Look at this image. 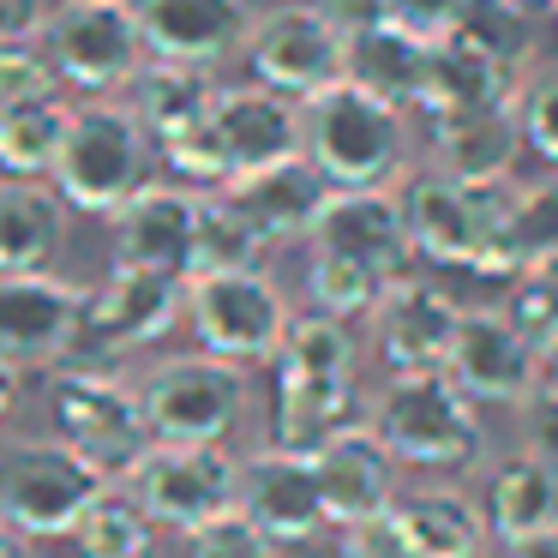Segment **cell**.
Masks as SVG:
<instances>
[{
  "mask_svg": "<svg viewBox=\"0 0 558 558\" xmlns=\"http://www.w3.org/2000/svg\"><path fill=\"white\" fill-rule=\"evenodd\" d=\"M301 157L330 186H397L414 169L409 109L342 73L337 85L301 97Z\"/></svg>",
  "mask_w": 558,
  "mask_h": 558,
  "instance_id": "cell-1",
  "label": "cell"
},
{
  "mask_svg": "<svg viewBox=\"0 0 558 558\" xmlns=\"http://www.w3.org/2000/svg\"><path fill=\"white\" fill-rule=\"evenodd\" d=\"M366 426L378 445L397 457V469H438V474H474L486 469V421L481 402L445 373H390V385L366 402Z\"/></svg>",
  "mask_w": 558,
  "mask_h": 558,
  "instance_id": "cell-2",
  "label": "cell"
},
{
  "mask_svg": "<svg viewBox=\"0 0 558 558\" xmlns=\"http://www.w3.org/2000/svg\"><path fill=\"white\" fill-rule=\"evenodd\" d=\"M150 162H157V138L145 133L133 102L90 97L66 121V138H61V157H54L49 181L66 198V210L114 217L150 181Z\"/></svg>",
  "mask_w": 558,
  "mask_h": 558,
  "instance_id": "cell-3",
  "label": "cell"
},
{
  "mask_svg": "<svg viewBox=\"0 0 558 558\" xmlns=\"http://www.w3.org/2000/svg\"><path fill=\"white\" fill-rule=\"evenodd\" d=\"M43 402H49L54 438H66L109 481H126V469L150 450V421H145V402H138V385H126L114 366H97V361L49 366V397Z\"/></svg>",
  "mask_w": 558,
  "mask_h": 558,
  "instance_id": "cell-4",
  "label": "cell"
},
{
  "mask_svg": "<svg viewBox=\"0 0 558 558\" xmlns=\"http://www.w3.org/2000/svg\"><path fill=\"white\" fill-rule=\"evenodd\" d=\"M289 294L277 289L265 265H234V270H193L186 277V325L198 349L222 354L234 366H258L277 354L289 330Z\"/></svg>",
  "mask_w": 558,
  "mask_h": 558,
  "instance_id": "cell-5",
  "label": "cell"
},
{
  "mask_svg": "<svg viewBox=\"0 0 558 558\" xmlns=\"http://www.w3.org/2000/svg\"><path fill=\"white\" fill-rule=\"evenodd\" d=\"M186 318V277L174 270H150V265H121L85 289V318H78V342L66 361H97L114 366L133 349L162 342L174 325Z\"/></svg>",
  "mask_w": 558,
  "mask_h": 558,
  "instance_id": "cell-6",
  "label": "cell"
},
{
  "mask_svg": "<svg viewBox=\"0 0 558 558\" xmlns=\"http://www.w3.org/2000/svg\"><path fill=\"white\" fill-rule=\"evenodd\" d=\"M150 438L169 445H222L246 421V366L222 354H174L138 378Z\"/></svg>",
  "mask_w": 558,
  "mask_h": 558,
  "instance_id": "cell-7",
  "label": "cell"
},
{
  "mask_svg": "<svg viewBox=\"0 0 558 558\" xmlns=\"http://www.w3.org/2000/svg\"><path fill=\"white\" fill-rule=\"evenodd\" d=\"M505 186L510 181H457V174H402L397 198H402V222H409L414 258L433 265H457V270H481L498 234V210H505Z\"/></svg>",
  "mask_w": 558,
  "mask_h": 558,
  "instance_id": "cell-8",
  "label": "cell"
},
{
  "mask_svg": "<svg viewBox=\"0 0 558 558\" xmlns=\"http://www.w3.org/2000/svg\"><path fill=\"white\" fill-rule=\"evenodd\" d=\"M102 481L109 474L90 469L66 438H13V445H0V522H13L37 541L73 534V522L102 493Z\"/></svg>",
  "mask_w": 558,
  "mask_h": 558,
  "instance_id": "cell-9",
  "label": "cell"
},
{
  "mask_svg": "<svg viewBox=\"0 0 558 558\" xmlns=\"http://www.w3.org/2000/svg\"><path fill=\"white\" fill-rule=\"evenodd\" d=\"M43 54L54 61L61 85L85 90V97L126 90V78L145 66L133 0H61L43 25Z\"/></svg>",
  "mask_w": 558,
  "mask_h": 558,
  "instance_id": "cell-10",
  "label": "cell"
},
{
  "mask_svg": "<svg viewBox=\"0 0 558 558\" xmlns=\"http://www.w3.org/2000/svg\"><path fill=\"white\" fill-rule=\"evenodd\" d=\"M234 474H241V457L222 445H169V438H150V450L126 469V486L157 517V529L186 534L234 505Z\"/></svg>",
  "mask_w": 558,
  "mask_h": 558,
  "instance_id": "cell-11",
  "label": "cell"
},
{
  "mask_svg": "<svg viewBox=\"0 0 558 558\" xmlns=\"http://www.w3.org/2000/svg\"><path fill=\"white\" fill-rule=\"evenodd\" d=\"M246 66H253L258 85L282 90V97H313V90L337 85L349 73V37L318 13L313 0L306 7H270V13H253V31H246Z\"/></svg>",
  "mask_w": 558,
  "mask_h": 558,
  "instance_id": "cell-12",
  "label": "cell"
},
{
  "mask_svg": "<svg viewBox=\"0 0 558 558\" xmlns=\"http://www.w3.org/2000/svg\"><path fill=\"white\" fill-rule=\"evenodd\" d=\"M445 373L474 402H505L517 409L541 385V337L510 318V306H462V325L450 337Z\"/></svg>",
  "mask_w": 558,
  "mask_h": 558,
  "instance_id": "cell-13",
  "label": "cell"
},
{
  "mask_svg": "<svg viewBox=\"0 0 558 558\" xmlns=\"http://www.w3.org/2000/svg\"><path fill=\"white\" fill-rule=\"evenodd\" d=\"M85 282L43 270H0V354L19 366H61L78 342Z\"/></svg>",
  "mask_w": 558,
  "mask_h": 558,
  "instance_id": "cell-14",
  "label": "cell"
},
{
  "mask_svg": "<svg viewBox=\"0 0 558 558\" xmlns=\"http://www.w3.org/2000/svg\"><path fill=\"white\" fill-rule=\"evenodd\" d=\"M306 241H313V253L354 258V265L378 270L385 282L414 270V241L409 222H402L397 186H330Z\"/></svg>",
  "mask_w": 558,
  "mask_h": 558,
  "instance_id": "cell-15",
  "label": "cell"
},
{
  "mask_svg": "<svg viewBox=\"0 0 558 558\" xmlns=\"http://www.w3.org/2000/svg\"><path fill=\"white\" fill-rule=\"evenodd\" d=\"M234 510L246 522L270 534L277 546H306L330 529L325 517V498H318V474L313 457L301 450H282L265 445L253 457H241V474H234Z\"/></svg>",
  "mask_w": 558,
  "mask_h": 558,
  "instance_id": "cell-16",
  "label": "cell"
},
{
  "mask_svg": "<svg viewBox=\"0 0 558 558\" xmlns=\"http://www.w3.org/2000/svg\"><path fill=\"white\" fill-rule=\"evenodd\" d=\"M205 133H210V145H217L229 181H234V174H246V169L301 157V102L270 90V85H258V78L253 85H217Z\"/></svg>",
  "mask_w": 558,
  "mask_h": 558,
  "instance_id": "cell-17",
  "label": "cell"
},
{
  "mask_svg": "<svg viewBox=\"0 0 558 558\" xmlns=\"http://www.w3.org/2000/svg\"><path fill=\"white\" fill-rule=\"evenodd\" d=\"M366 318H373V342L390 373H426V366H445L450 337L462 325V301L409 270L378 294Z\"/></svg>",
  "mask_w": 558,
  "mask_h": 558,
  "instance_id": "cell-18",
  "label": "cell"
},
{
  "mask_svg": "<svg viewBox=\"0 0 558 558\" xmlns=\"http://www.w3.org/2000/svg\"><path fill=\"white\" fill-rule=\"evenodd\" d=\"M145 54L157 61H198L222 66L229 54L246 49L253 7L246 0H133Z\"/></svg>",
  "mask_w": 558,
  "mask_h": 558,
  "instance_id": "cell-19",
  "label": "cell"
},
{
  "mask_svg": "<svg viewBox=\"0 0 558 558\" xmlns=\"http://www.w3.org/2000/svg\"><path fill=\"white\" fill-rule=\"evenodd\" d=\"M114 258L150 270H193V234H198V193L169 181H145L121 210H114Z\"/></svg>",
  "mask_w": 558,
  "mask_h": 558,
  "instance_id": "cell-20",
  "label": "cell"
},
{
  "mask_svg": "<svg viewBox=\"0 0 558 558\" xmlns=\"http://www.w3.org/2000/svg\"><path fill=\"white\" fill-rule=\"evenodd\" d=\"M313 474H318V498H325L330 529L378 517V510L397 505V457L378 445V433L366 421L349 426V433H337L330 445H318Z\"/></svg>",
  "mask_w": 558,
  "mask_h": 558,
  "instance_id": "cell-21",
  "label": "cell"
},
{
  "mask_svg": "<svg viewBox=\"0 0 558 558\" xmlns=\"http://www.w3.org/2000/svg\"><path fill=\"white\" fill-rule=\"evenodd\" d=\"M426 169L457 174V181H510L522 126H517V97L486 102V109H457V114H426Z\"/></svg>",
  "mask_w": 558,
  "mask_h": 558,
  "instance_id": "cell-22",
  "label": "cell"
},
{
  "mask_svg": "<svg viewBox=\"0 0 558 558\" xmlns=\"http://www.w3.org/2000/svg\"><path fill=\"white\" fill-rule=\"evenodd\" d=\"M325 193H330V181L306 157H282V162H265V169H246L229 181V198L246 210V222H253L270 246L306 241L313 222H318Z\"/></svg>",
  "mask_w": 558,
  "mask_h": 558,
  "instance_id": "cell-23",
  "label": "cell"
},
{
  "mask_svg": "<svg viewBox=\"0 0 558 558\" xmlns=\"http://www.w3.org/2000/svg\"><path fill=\"white\" fill-rule=\"evenodd\" d=\"M366 421V397L354 378H277V414H270V445L313 457L337 433Z\"/></svg>",
  "mask_w": 558,
  "mask_h": 558,
  "instance_id": "cell-24",
  "label": "cell"
},
{
  "mask_svg": "<svg viewBox=\"0 0 558 558\" xmlns=\"http://www.w3.org/2000/svg\"><path fill=\"white\" fill-rule=\"evenodd\" d=\"M397 522L409 534L414 558H486L493 546V522L486 505H474L462 486H421V493H397Z\"/></svg>",
  "mask_w": 558,
  "mask_h": 558,
  "instance_id": "cell-25",
  "label": "cell"
},
{
  "mask_svg": "<svg viewBox=\"0 0 558 558\" xmlns=\"http://www.w3.org/2000/svg\"><path fill=\"white\" fill-rule=\"evenodd\" d=\"M66 241V198L43 174H0V270H43Z\"/></svg>",
  "mask_w": 558,
  "mask_h": 558,
  "instance_id": "cell-26",
  "label": "cell"
},
{
  "mask_svg": "<svg viewBox=\"0 0 558 558\" xmlns=\"http://www.w3.org/2000/svg\"><path fill=\"white\" fill-rule=\"evenodd\" d=\"M210 97H217V66H198V61H157V54H145V66L126 78V102L145 121V133L157 138V150L169 138H181L186 126L205 121Z\"/></svg>",
  "mask_w": 558,
  "mask_h": 558,
  "instance_id": "cell-27",
  "label": "cell"
},
{
  "mask_svg": "<svg viewBox=\"0 0 558 558\" xmlns=\"http://www.w3.org/2000/svg\"><path fill=\"white\" fill-rule=\"evenodd\" d=\"M486 522H493V541L553 529L558 522V462L534 457V450H510L505 462H493V474H486Z\"/></svg>",
  "mask_w": 558,
  "mask_h": 558,
  "instance_id": "cell-28",
  "label": "cell"
},
{
  "mask_svg": "<svg viewBox=\"0 0 558 558\" xmlns=\"http://www.w3.org/2000/svg\"><path fill=\"white\" fill-rule=\"evenodd\" d=\"M553 246H558V174L553 181H529V186L510 181L481 277H517V270H529L534 258L553 253Z\"/></svg>",
  "mask_w": 558,
  "mask_h": 558,
  "instance_id": "cell-29",
  "label": "cell"
},
{
  "mask_svg": "<svg viewBox=\"0 0 558 558\" xmlns=\"http://www.w3.org/2000/svg\"><path fill=\"white\" fill-rule=\"evenodd\" d=\"M517 97V73L498 66L493 54L469 49L462 37L433 43L426 61V97L421 114H457V109H486V102H510Z\"/></svg>",
  "mask_w": 558,
  "mask_h": 558,
  "instance_id": "cell-30",
  "label": "cell"
},
{
  "mask_svg": "<svg viewBox=\"0 0 558 558\" xmlns=\"http://www.w3.org/2000/svg\"><path fill=\"white\" fill-rule=\"evenodd\" d=\"M426 61H433V43H414L397 25H373L361 37H349V78H361L366 90L390 97L397 109H421Z\"/></svg>",
  "mask_w": 558,
  "mask_h": 558,
  "instance_id": "cell-31",
  "label": "cell"
},
{
  "mask_svg": "<svg viewBox=\"0 0 558 558\" xmlns=\"http://www.w3.org/2000/svg\"><path fill=\"white\" fill-rule=\"evenodd\" d=\"M73 546H78V558H150L157 517L138 505V493L126 481H102V493L73 522Z\"/></svg>",
  "mask_w": 558,
  "mask_h": 558,
  "instance_id": "cell-32",
  "label": "cell"
},
{
  "mask_svg": "<svg viewBox=\"0 0 558 558\" xmlns=\"http://www.w3.org/2000/svg\"><path fill=\"white\" fill-rule=\"evenodd\" d=\"M277 378H354L361 373V342H354L349 318L337 313H294L277 342Z\"/></svg>",
  "mask_w": 558,
  "mask_h": 558,
  "instance_id": "cell-33",
  "label": "cell"
},
{
  "mask_svg": "<svg viewBox=\"0 0 558 558\" xmlns=\"http://www.w3.org/2000/svg\"><path fill=\"white\" fill-rule=\"evenodd\" d=\"M66 121H73V102L66 90H49L37 102H19V109L0 114V174H43L49 181L54 157H61Z\"/></svg>",
  "mask_w": 558,
  "mask_h": 558,
  "instance_id": "cell-34",
  "label": "cell"
},
{
  "mask_svg": "<svg viewBox=\"0 0 558 558\" xmlns=\"http://www.w3.org/2000/svg\"><path fill=\"white\" fill-rule=\"evenodd\" d=\"M270 241L246 222V210L229 198V186H198V234H193V270H234L265 265ZM186 270V277H193Z\"/></svg>",
  "mask_w": 558,
  "mask_h": 558,
  "instance_id": "cell-35",
  "label": "cell"
},
{
  "mask_svg": "<svg viewBox=\"0 0 558 558\" xmlns=\"http://www.w3.org/2000/svg\"><path fill=\"white\" fill-rule=\"evenodd\" d=\"M534 7H522V0H469L457 19V31L450 37H462L469 49L493 54L498 66H510V73H529V54H534Z\"/></svg>",
  "mask_w": 558,
  "mask_h": 558,
  "instance_id": "cell-36",
  "label": "cell"
},
{
  "mask_svg": "<svg viewBox=\"0 0 558 558\" xmlns=\"http://www.w3.org/2000/svg\"><path fill=\"white\" fill-rule=\"evenodd\" d=\"M385 289H390V282L378 277V270L354 265V258H337V253H313V258H306V301H313L318 313L366 318Z\"/></svg>",
  "mask_w": 558,
  "mask_h": 558,
  "instance_id": "cell-37",
  "label": "cell"
},
{
  "mask_svg": "<svg viewBox=\"0 0 558 558\" xmlns=\"http://www.w3.org/2000/svg\"><path fill=\"white\" fill-rule=\"evenodd\" d=\"M517 126L522 145L558 174V66H529L517 78Z\"/></svg>",
  "mask_w": 558,
  "mask_h": 558,
  "instance_id": "cell-38",
  "label": "cell"
},
{
  "mask_svg": "<svg viewBox=\"0 0 558 558\" xmlns=\"http://www.w3.org/2000/svg\"><path fill=\"white\" fill-rule=\"evenodd\" d=\"M186 558H282V546L270 541L258 522H246L241 510H217L210 522L186 529Z\"/></svg>",
  "mask_w": 558,
  "mask_h": 558,
  "instance_id": "cell-39",
  "label": "cell"
},
{
  "mask_svg": "<svg viewBox=\"0 0 558 558\" xmlns=\"http://www.w3.org/2000/svg\"><path fill=\"white\" fill-rule=\"evenodd\" d=\"M510 318H517L522 330H529V337H553L558 330V246L553 253H541L534 258L529 270H517V277H510Z\"/></svg>",
  "mask_w": 558,
  "mask_h": 558,
  "instance_id": "cell-40",
  "label": "cell"
},
{
  "mask_svg": "<svg viewBox=\"0 0 558 558\" xmlns=\"http://www.w3.org/2000/svg\"><path fill=\"white\" fill-rule=\"evenodd\" d=\"M49 90H66L54 61L37 49V43H13V49H0V114L19 109V102H37Z\"/></svg>",
  "mask_w": 558,
  "mask_h": 558,
  "instance_id": "cell-41",
  "label": "cell"
},
{
  "mask_svg": "<svg viewBox=\"0 0 558 558\" xmlns=\"http://www.w3.org/2000/svg\"><path fill=\"white\" fill-rule=\"evenodd\" d=\"M337 558H414V546H409V534H402L397 510H378V517L342 522Z\"/></svg>",
  "mask_w": 558,
  "mask_h": 558,
  "instance_id": "cell-42",
  "label": "cell"
},
{
  "mask_svg": "<svg viewBox=\"0 0 558 558\" xmlns=\"http://www.w3.org/2000/svg\"><path fill=\"white\" fill-rule=\"evenodd\" d=\"M469 0H385V25L409 31L414 43H445Z\"/></svg>",
  "mask_w": 558,
  "mask_h": 558,
  "instance_id": "cell-43",
  "label": "cell"
},
{
  "mask_svg": "<svg viewBox=\"0 0 558 558\" xmlns=\"http://www.w3.org/2000/svg\"><path fill=\"white\" fill-rule=\"evenodd\" d=\"M517 438H522V450L558 462V385L541 378V385L517 402Z\"/></svg>",
  "mask_w": 558,
  "mask_h": 558,
  "instance_id": "cell-44",
  "label": "cell"
},
{
  "mask_svg": "<svg viewBox=\"0 0 558 558\" xmlns=\"http://www.w3.org/2000/svg\"><path fill=\"white\" fill-rule=\"evenodd\" d=\"M43 25H49V0H0V49L43 43Z\"/></svg>",
  "mask_w": 558,
  "mask_h": 558,
  "instance_id": "cell-45",
  "label": "cell"
},
{
  "mask_svg": "<svg viewBox=\"0 0 558 558\" xmlns=\"http://www.w3.org/2000/svg\"><path fill=\"white\" fill-rule=\"evenodd\" d=\"M313 7L342 31V37H361V31L385 25V0H313Z\"/></svg>",
  "mask_w": 558,
  "mask_h": 558,
  "instance_id": "cell-46",
  "label": "cell"
},
{
  "mask_svg": "<svg viewBox=\"0 0 558 558\" xmlns=\"http://www.w3.org/2000/svg\"><path fill=\"white\" fill-rule=\"evenodd\" d=\"M505 558H558V522L553 529H534V534H510Z\"/></svg>",
  "mask_w": 558,
  "mask_h": 558,
  "instance_id": "cell-47",
  "label": "cell"
},
{
  "mask_svg": "<svg viewBox=\"0 0 558 558\" xmlns=\"http://www.w3.org/2000/svg\"><path fill=\"white\" fill-rule=\"evenodd\" d=\"M19 397H25V366H19V361H7V354H0V426L13 421Z\"/></svg>",
  "mask_w": 558,
  "mask_h": 558,
  "instance_id": "cell-48",
  "label": "cell"
},
{
  "mask_svg": "<svg viewBox=\"0 0 558 558\" xmlns=\"http://www.w3.org/2000/svg\"><path fill=\"white\" fill-rule=\"evenodd\" d=\"M0 558H43L37 553V534L13 529V522H0Z\"/></svg>",
  "mask_w": 558,
  "mask_h": 558,
  "instance_id": "cell-49",
  "label": "cell"
},
{
  "mask_svg": "<svg viewBox=\"0 0 558 558\" xmlns=\"http://www.w3.org/2000/svg\"><path fill=\"white\" fill-rule=\"evenodd\" d=\"M541 378H546V385H558V330L541 342Z\"/></svg>",
  "mask_w": 558,
  "mask_h": 558,
  "instance_id": "cell-50",
  "label": "cell"
},
{
  "mask_svg": "<svg viewBox=\"0 0 558 558\" xmlns=\"http://www.w3.org/2000/svg\"><path fill=\"white\" fill-rule=\"evenodd\" d=\"M522 7H553V0H522Z\"/></svg>",
  "mask_w": 558,
  "mask_h": 558,
  "instance_id": "cell-51",
  "label": "cell"
},
{
  "mask_svg": "<svg viewBox=\"0 0 558 558\" xmlns=\"http://www.w3.org/2000/svg\"><path fill=\"white\" fill-rule=\"evenodd\" d=\"M553 13H558V0H553Z\"/></svg>",
  "mask_w": 558,
  "mask_h": 558,
  "instance_id": "cell-52",
  "label": "cell"
}]
</instances>
